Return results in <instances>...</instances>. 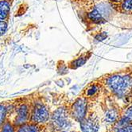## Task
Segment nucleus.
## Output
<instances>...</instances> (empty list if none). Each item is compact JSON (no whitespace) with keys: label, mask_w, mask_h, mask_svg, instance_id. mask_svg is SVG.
I'll return each mask as SVG.
<instances>
[{"label":"nucleus","mask_w":132,"mask_h":132,"mask_svg":"<svg viewBox=\"0 0 132 132\" xmlns=\"http://www.w3.org/2000/svg\"><path fill=\"white\" fill-rule=\"evenodd\" d=\"M98 80L102 84L103 92L108 96L122 100L132 96L131 65L123 70L103 75Z\"/></svg>","instance_id":"obj_1"},{"label":"nucleus","mask_w":132,"mask_h":132,"mask_svg":"<svg viewBox=\"0 0 132 132\" xmlns=\"http://www.w3.org/2000/svg\"><path fill=\"white\" fill-rule=\"evenodd\" d=\"M32 97H24L15 100L14 105L10 112L8 119L15 127L30 122Z\"/></svg>","instance_id":"obj_2"},{"label":"nucleus","mask_w":132,"mask_h":132,"mask_svg":"<svg viewBox=\"0 0 132 132\" xmlns=\"http://www.w3.org/2000/svg\"><path fill=\"white\" fill-rule=\"evenodd\" d=\"M51 111L47 103L40 96H33L30 122L39 125H46L50 122Z\"/></svg>","instance_id":"obj_3"},{"label":"nucleus","mask_w":132,"mask_h":132,"mask_svg":"<svg viewBox=\"0 0 132 132\" xmlns=\"http://www.w3.org/2000/svg\"><path fill=\"white\" fill-rule=\"evenodd\" d=\"M69 107L61 106L51 112L50 124L54 132L66 130L72 126Z\"/></svg>","instance_id":"obj_4"},{"label":"nucleus","mask_w":132,"mask_h":132,"mask_svg":"<svg viewBox=\"0 0 132 132\" xmlns=\"http://www.w3.org/2000/svg\"><path fill=\"white\" fill-rule=\"evenodd\" d=\"M89 100L83 96H78L69 106V114L74 121L80 122L88 113Z\"/></svg>","instance_id":"obj_5"},{"label":"nucleus","mask_w":132,"mask_h":132,"mask_svg":"<svg viewBox=\"0 0 132 132\" xmlns=\"http://www.w3.org/2000/svg\"><path fill=\"white\" fill-rule=\"evenodd\" d=\"M109 11V8L106 6V4H103L99 2L96 6L92 8L91 11L85 13V20L88 25L91 26H99L107 22L106 17Z\"/></svg>","instance_id":"obj_6"},{"label":"nucleus","mask_w":132,"mask_h":132,"mask_svg":"<svg viewBox=\"0 0 132 132\" xmlns=\"http://www.w3.org/2000/svg\"><path fill=\"white\" fill-rule=\"evenodd\" d=\"M122 116V110L115 102L105 103L103 110V122L108 125L113 126L119 120Z\"/></svg>","instance_id":"obj_7"},{"label":"nucleus","mask_w":132,"mask_h":132,"mask_svg":"<svg viewBox=\"0 0 132 132\" xmlns=\"http://www.w3.org/2000/svg\"><path fill=\"white\" fill-rule=\"evenodd\" d=\"M80 132H99L100 118L95 111H88V115L80 122Z\"/></svg>","instance_id":"obj_8"},{"label":"nucleus","mask_w":132,"mask_h":132,"mask_svg":"<svg viewBox=\"0 0 132 132\" xmlns=\"http://www.w3.org/2000/svg\"><path fill=\"white\" fill-rule=\"evenodd\" d=\"M102 92H103V88L100 81L97 79L89 83L88 85L84 88L81 96L87 98L89 101L95 100L100 97Z\"/></svg>","instance_id":"obj_9"},{"label":"nucleus","mask_w":132,"mask_h":132,"mask_svg":"<svg viewBox=\"0 0 132 132\" xmlns=\"http://www.w3.org/2000/svg\"><path fill=\"white\" fill-rule=\"evenodd\" d=\"M112 8L122 14H132V0H108Z\"/></svg>","instance_id":"obj_10"},{"label":"nucleus","mask_w":132,"mask_h":132,"mask_svg":"<svg viewBox=\"0 0 132 132\" xmlns=\"http://www.w3.org/2000/svg\"><path fill=\"white\" fill-rule=\"evenodd\" d=\"M91 56H92V52H90V51L84 52V53L80 54L79 56H77V57H75L72 60H71L69 62H68L67 67H68V69H72V70L77 69L78 68L82 67L84 64H85L86 62L90 59Z\"/></svg>","instance_id":"obj_11"},{"label":"nucleus","mask_w":132,"mask_h":132,"mask_svg":"<svg viewBox=\"0 0 132 132\" xmlns=\"http://www.w3.org/2000/svg\"><path fill=\"white\" fill-rule=\"evenodd\" d=\"M15 100L0 103V128L7 120L10 112L14 105Z\"/></svg>","instance_id":"obj_12"},{"label":"nucleus","mask_w":132,"mask_h":132,"mask_svg":"<svg viewBox=\"0 0 132 132\" xmlns=\"http://www.w3.org/2000/svg\"><path fill=\"white\" fill-rule=\"evenodd\" d=\"M45 125H39L33 123V122H26V123L16 127L15 132H45Z\"/></svg>","instance_id":"obj_13"},{"label":"nucleus","mask_w":132,"mask_h":132,"mask_svg":"<svg viewBox=\"0 0 132 132\" xmlns=\"http://www.w3.org/2000/svg\"><path fill=\"white\" fill-rule=\"evenodd\" d=\"M101 0H71L73 6L79 7L84 12L91 11Z\"/></svg>","instance_id":"obj_14"},{"label":"nucleus","mask_w":132,"mask_h":132,"mask_svg":"<svg viewBox=\"0 0 132 132\" xmlns=\"http://www.w3.org/2000/svg\"><path fill=\"white\" fill-rule=\"evenodd\" d=\"M14 0H0V20H9Z\"/></svg>","instance_id":"obj_15"},{"label":"nucleus","mask_w":132,"mask_h":132,"mask_svg":"<svg viewBox=\"0 0 132 132\" xmlns=\"http://www.w3.org/2000/svg\"><path fill=\"white\" fill-rule=\"evenodd\" d=\"M110 132H132V122L120 118L116 123L112 126Z\"/></svg>","instance_id":"obj_16"},{"label":"nucleus","mask_w":132,"mask_h":132,"mask_svg":"<svg viewBox=\"0 0 132 132\" xmlns=\"http://www.w3.org/2000/svg\"><path fill=\"white\" fill-rule=\"evenodd\" d=\"M121 118L125 119L127 122H132V102L124 108L122 110Z\"/></svg>","instance_id":"obj_17"},{"label":"nucleus","mask_w":132,"mask_h":132,"mask_svg":"<svg viewBox=\"0 0 132 132\" xmlns=\"http://www.w3.org/2000/svg\"><path fill=\"white\" fill-rule=\"evenodd\" d=\"M16 131V127L12 123V122L7 119V120L5 122V123L0 128V132H15Z\"/></svg>","instance_id":"obj_18"},{"label":"nucleus","mask_w":132,"mask_h":132,"mask_svg":"<svg viewBox=\"0 0 132 132\" xmlns=\"http://www.w3.org/2000/svg\"><path fill=\"white\" fill-rule=\"evenodd\" d=\"M9 20H0V37L3 36L8 28Z\"/></svg>","instance_id":"obj_19"},{"label":"nucleus","mask_w":132,"mask_h":132,"mask_svg":"<svg viewBox=\"0 0 132 132\" xmlns=\"http://www.w3.org/2000/svg\"><path fill=\"white\" fill-rule=\"evenodd\" d=\"M58 132H69L67 130H61V131H58ZM71 132H77V131H71Z\"/></svg>","instance_id":"obj_20"},{"label":"nucleus","mask_w":132,"mask_h":132,"mask_svg":"<svg viewBox=\"0 0 132 132\" xmlns=\"http://www.w3.org/2000/svg\"><path fill=\"white\" fill-rule=\"evenodd\" d=\"M130 65H131V67H132V64H130Z\"/></svg>","instance_id":"obj_21"}]
</instances>
